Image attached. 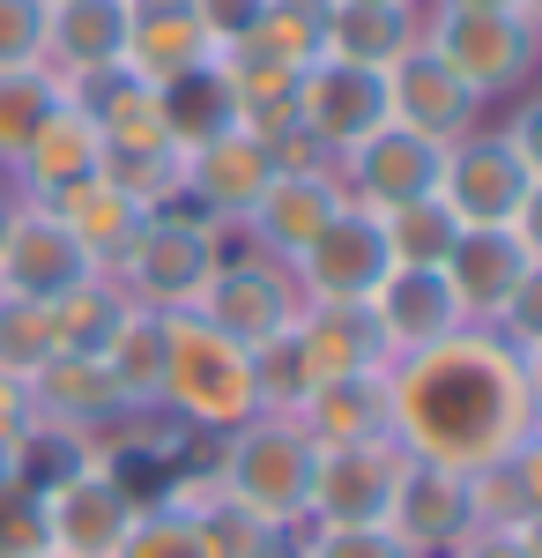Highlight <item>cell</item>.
<instances>
[{"label":"cell","instance_id":"cell-1","mask_svg":"<svg viewBox=\"0 0 542 558\" xmlns=\"http://www.w3.org/2000/svg\"><path fill=\"white\" fill-rule=\"evenodd\" d=\"M386 410H394L402 454L476 470V462L535 439L542 380H535V357L520 343H505L498 328H460L446 343L386 365Z\"/></svg>","mask_w":542,"mask_h":558},{"label":"cell","instance_id":"cell-2","mask_svg":"<svg viewBox=\"0 0 542 558\" xmlns=\"http://www.w3.org/2000/svg\"><path fill=\"white\" fill-rule=\"evenodd\" d=\"M157 410H171L186 432H238L260 417V380H252V350L215 336L201 313H164V387Z\"/></svg>","mask_w":542,"mask_h":558},{"label":"cell","instance_id":"cell-3","mask_svg":"<svg viewBox=\"0 0 542 558\" xmlns=\"http://www.w3.org/2000/svg\"><path fill=\"white\" fill-rule=\"evenodd\" d=\"M312 462H320V447L297 432V417H283V410H260V417H246L238 432H223V439H215L209 476L231 492V499H246L252 514L283 521V529H305Z\"/></svg>","mask_w":542,"mask_h":558},{"label":"cell","instance_id":"cell-4","mask_svg":"<svg viewBox=\"0 0 542 558\" xmlns=\"http://www.w3.org/2000/svg\"><path fill=\"white\" fill-rule=\"evenodd\" d=\"M423 45H431L483 105H498V97H520V89H528L542 31H535V15H505V8H439V0H423Z\"/></svg>","mask_w":542,"mask_h":558},{"label":"cell","instance_id":"cell-5","mask_svg":"<svg viewBox=\"0 0 542 558\" xmlns=\"http://www.w3.org/2000/svg\"><path fill=\"white\" fill-rule=\"evenodd\" d=\"M215 260H223V223H209V216H194L178 202V209H157L141 223V239L126 246V260L112 276H120L126 299L149 305V313H194Z\"/></svg>","mask_w":542,"mask_h":558},{"label":"cell","instance_id":"cell-6","mask_svg":"<svg viewBox=\"0 0 542 558\" xmlns=\"http://www.w3.org/2000/svg\"><path fill=\"white\" fill-rule=\"evenodd\" d=\"M439 202L454 209L460 231L476 223H528L535 231V209H542V165H528L505 128H483L446 142V165H439Z\"/></svg>","mask_w":542,"mask_h":558},{"label":"cell","instance_id":"cell-7","mask_svg":"<svg viewBox=\"0 0 542 558\" xmlns=\"http://www.w3.org/2000/svg\"><path fill=\"white\" fill-rule=\"evenodd\" d=\"M297 276H291V260H275V254H260V246H223V260H215V276L201 283V299H194V313L209 320L215 336H231L238 350H268V343H283L291 336V320H297Z\"/></svg>","mask_w":542,"mask_h":558},{"label":"cell","instance_id":"cell-8","mask_svg":"<svg viewBox=\"0 0 542 558\" xmlns=\"http://www.w3.org/2000/svg\"><path fill=\"white\" fill-rule=\"evenodd\" d=\"M38 499H45V544L67 551V558H120L134 514L149 507V499L126 484V470L112 462V454H97L89 470L45 484Z\"/></svg>","mask_w":542,"mask_h":558},{"label":"cell","instance_id":"cell-9","mask_svg":"<svg viewBox=\"0 0 542 558\" xmlns=\"http://www.w3.org/2000/svg\"><path fill=\"white\" fill-rule=\"evenodd\" d=\"M386 231H379L372 209H357V202H342V209L320 223V239L291 260L297 276V299L305 305H365L386 283Z\"/></svg>","mask_w":542,"mask_h":558},{"label":"cell","instance_id":"cell-10","mask_svg":"<svg viewBox=\"0 0 542 558\" xmlns=\"http://www.w3.org/2000/svg\"><path fill=\"white\" fill-rule=\"evenodd\" d=\"M535 276H542V239L528 223H476V231H460L454 254H446V283H454L460 313L476 328H491Z\"/></svg>","mask_w":542,"mask_h":558},{"label":"cell","instance_id":"cell-11","mask_svg":"<svg viewBox=\"0 0 542 558\" xmlns=\"http://www.w3.org/2000/svg\"><path fill=\"white\" fill-rule=\"evenodd\" d=\"M439 165H446L439 142H423V134L386 120V128L365 134L349 157H334V179H342V194H349L357 209L386 216V209H409V202H431V194H439Z\"/></svg>","mask_w":542,"mask_h":558},{"label":"cell","instance_id":"cell-12","mask_svg":"<svg viewBox=\"0 0 542 558\" xmlns=\"http://www.w3.org/2000/svg\"><path fill=\"white\" fill-rule=\"evenodd\" d=\"M297 128L320 142V157H349L365 134L386 128V75L349 68V60H312L297 75Z\"/></svg>","mask_w":542,"mask_h":558},{"label":"cell","instance_id":"cell-13","mask_svg":"<svg viewBox=\"0 0 542 558\" xmlns=\"http://www.w3.org/2000/svg\"><path fill=\"white\" fill-rule=\"evenodd\" d=\"M342 202H349V194H342L334 165H275V179L260 186V202L246 209L238 231H246V246H260V254L297 260Z\"/></svg>","mask_w":542,"mask_h":558},{"label":"cell","instance_id":"cell-14","mask_svg":"<svg viewBox=\"0 0 542 558\" xmlns=\"http://www.w3.org/2000/svg\"><path fill=\"white\" fill-rule=\"evenodd\" d=\"M386 120L446 149V142L483 128V97L460 83L431 45H417V52H402V60L386 68Z\"/></svg>","mask_w":542,"mask_h":558},{"label":"cell","instance_id":"cell-15","mask_svg":"<svg viewBox=\"0 0 542 558\" xmlns=\"http://www.w3.org/2000/svg\"><path fill=\"white\" fill-rule=\"evenodd\" d=\"M164 507H178V514H186V529H194L201 558H297V529L252 514L246 499H231L209 470L178 476V484L164 492Z\"/></svg>","mask_w":542,"mask_h":558},{"label":"cell","instance_id":"cell-16","mask_svg":"<svg viewBox=\"0 0 542 558\" xmlns=\"http://www.w3.org/2000/svg\"><path fill=\"white\" fill-rule=\"evenodd\" d=\"M402 447L394 439H365V447H334L312 462V499L305 521L320 529H349V521H386L394 507V484H402Z\"/></svg>","mask_w":542,"mask_h":558},{"label":"cell","instance_id":"cell-17","mask_svg":"<svg viewBox=\"0 0 542 558\" xmlns=\"http://www.w3.org/2000/svg\"><path fill=\"white\" fill-rule=\"evenodd\" d=\"M97 276V260L67 239V223L38 202H15V223H8V254H0V291H15V299H67L75 283Z\"/></svg>","mask_w":542,"mask_h":558},{"label":"cell","instance_id":"cell-18","mask_svg":"<svg viewBox=\"0 0 542 558\" xmlns=\"http://www.w3.org/2000/svg\"><path fill=\"white\" fill-rule=\"evenodd\" d=\"M23 395H30V417H38V425L75 432V439H97V447H104V432H120L126 417H134L126 395H120V380L104 373V357H83V350H60Z\"/></svg>","mask_w":542,"mask_h":558},{"label":"cell","instance_id":"cell-19","mask_svg":"<svg viewBox=\"0 0 542 558\" xmlns=\"http://www.w3.org/2000/svg\"><path fill=\"white\" fill-rule=\"evenodd\" d=\"M365 305H372V320H379L386 357H417V350L446 343V336H460V328H476V320L460 313L446 268H386V283H379Z\"/></svg>","mask_w":542,"mask_h":558},{"label":"cell","instance_id":"cell-20","mask_svg":"<svg viewBox=\"0 0 542 558\" xmlns=\"http://www.w3.org/2000/svg\"><path fill=\"white\" fill-rule=\"evenodd\" d=\"M386 529L409 544L417 558H446L476 529L468 514V470H446V462H402V484H394V507H386Z\"/></svg>","mask_w":542,"mask_h":558},{"label":"cell","instance_id":"cell-21","mask_svg":"<svg viewBox=\"0 0 542 558\" xmlns=\"http://www.w3.org/2000/svg\"><path fill=\"white\" fill-rule=\"evenodd\" d=\"M275 179V157H268V142H252L246 128H231V134H215L209 149H194L186 157V209L194 216H209V223H246V209L260 202V186Z\"/></svg>","mask_w":542,"mask_h":558},{"label":"cell","instance_id":"cell-22","mask_svg":"<svg viewBox=\"0 0 542 558\" xmlns=\"http://www.w3.org/2000/svg\"><path fill=\"white\" fill-rule=\"evenodd\" d=\"M291 357L305 365V387L312 380H349V373H386L394 357L379 343L372 305H297L291 320Z\"/></svg>","mask_w":542,"mask_h":558},{"label":"cell","instance_id":"cell-23","mask_svg":"<svg viewBox=\"0 0 542 558\" xmlns=\"http://www.w3.org/2000/svg\"><path fill=\"white\" fill-rule=\"evenodd\" d=\"M215 45L209 31L194 23V8L186 0H126V75L149 89L178 83V75H194V68H209Z\"/></svg>","mask_w":542,"mask_h":558},{"label":"cell","instance_id":"cell-24","mask_svg":"<svg viewBox=\"0 0 542 558\" xmlns=\"http://www.w3.org/2000/svg\"><path fill=\"white\" fill-rule=\"evenodd\" d=\"M297 432L334 454V447H365V439H394V410H386V373H349V380H312L297 395Z\"/></svg>","mask_w":542,"mask_h":558},{"label":"cell","instance_id":"cell-25","mask_svg":"<svg viewBox=\"0 0 542 558\" xmlns=\"http://www.w3.org/2000/svg\"><path fill=\"white\" fill-rule=\"evenodd\" d=\"M97 165H104V134L89 128L75 105H60V112L30 134V149L8 165V186H15V202H52V194L97 179Z\"/></svg>","mask_w":542,"mask_h":558},{"label":"cell","instance_id":"cell-26","mask_svg":"<svg viewBox=\"0 0 542 558\" xmlns=\"http://www.w3.org/2000/svg\"><path fill=\"white\" fill-rule=\"evenodd\" d=\"M126 60V0H52L45 8V68L60 83Z\"/></svg>","mask_w":542,"mask_h":558},{"label":"cell","instance_id":"cell-27","mask_svg":"<svg viewBox=\"0 0 542 558\" xmlns=\"http://www.w3.org/2000/svg\"><path fill=\"white\" fill-rule=\"evenodd\" d=\"M423 45V8L409 0H334L328 15V52L320 60H349V68H372L386 75L402 52Z\"/></svg>","mask_w":542,"mask_h":558},{"label":"cell","instance_id":"cell-28","mask_svg":"<svg viewBox=\"0 0 542 558\" xmlns=\"http://www.w3.org/2000/svg\"><path fill=\"white\" fill-rule=\"evenodd\" d=\"M38 209L60 216V223H67V239H75L104 276L126 260V246H134V239H141V223H149V209H134L120 186H104V179H83V186L52 194V202H38Z\"/></svg>","mask_w":542,"mask_h":558},{"label":"cell","instance_id":"cell-29","mask_svg":"<svg viewBox=\"0 0 542 558\" xmlns=\"http://www.w3.org/2000/svg\"><path fill=\"white\" fill-rule=\"evenodd\" d=\"M468 514L476 529H542V439L468 470Z\"/></svg>","mask_w":542,"mask_h":558},{"label":"cell","instance_id":"cell-30","mask_svg":"<svg viewBox=\"0 0 542 558\" xmlns=\"http://www.w3.org/2000/svg\"><path fill=\"white\" fill-rule=\"evenodd\" d=\"M157 120H164V142L178 157H194V149H209L215 134L238 128V112H231V89L215 68H194V75H178V83L157 89Z\"/></svg>","mask_w":542,"mask_h":558},{"label":"cell","instance_id":"cell-31","mask_svg":"<svg viewBox=\"0 0 542 558\" xmlns=\"http://www.w3.org/2000/svg\"><path fill=\"white\" fill-rule=\"evenodd\" d=\"M104 186H120L134 209H178V194H186V157L171 149L164 134H149V142H104V165H97Z\"/></svg>","mask_w":542,"mask_h":558},{"label":"cell","instance_id":"cell-32","mask_svg":"<svg viewBox=\"0 0 542 558\" xmlns=\"http://www.w3.org/2000/svg\"><path fill=\"white\" fill-rule=\"evenodd\" d=\"M60 105H67V83H60L45 60H30V68H0V172L30 149V134H38Z\"/></svg>","mask_w":542,"mask_h":558},{"label":"cell","instance_id":"cell-33","mask_svg":"<svg viewBox=\"0 0 542 558\" xmlns=\"http://www.w3.org/2000/svg\"><path fill=\"white\" fill-rule=\"evenodd\" d=\"M134 313V299L120 291V276H89V283H75L67 299H52V336H60V350H83V357H104V343L120 336V320Z\"/></svg>","mask_w":542,"mask_h":558},{"label":"cell","instance_id":"cell-34","mask_svg":"<svg viewBox=\"0 0 542 558\" xmlns=\"http://www.w3.org/2000/svg\"><path fill=\"white\" fill-rule=\"evenodd\" d=\"M104 373L120 380L126 410H157V387H164V313L134 305L120 320V336L104 343Z\"/></svg>","mask_w":542,"mask_h":558},{"label":"cell","instance_id":"cell-35","mask_svg":"<svg viewBox=\"0 0 542 558\" xmlns=\"http://www.w3.org/2000/svg\"><path fill=\"white\" fill-rule=\"evenodd\" d=\"M60 357V336H52V305L38 299H15V291H0V380L30 387Z\"/></svg>","mask_w":542,"mask_h":558},{"label":"cell","instance_id":"cell-36","mask_svg":"<svg viewBox=\"0 0 542 558\" xmlns=\"http://www.w3.org/2000/svg\"><path fill=\"white\" fill-rule=\"evenodd\" d=\"M379 231H386V260L394 268H446V254H454V239H460L454 209L439 194L431 202H409V209H386Z\"/></svg>","mask_w":542,"mask_h":558},{"label":"cell","instance_id":"cell-37","mask_svg":"<svg viewBox=\"0 0 542 558\" xmlns=\"http://www.w3.org/2000/svg\"><path fill=\"white\" fill-rule=\"evenodd\" d=\"M328 15H334V0H268L260 38L275 45L291 68H312V60L328 52Z\"/></svg>","mask_w":542,"mask_h":558},{"label":"cell","instance_id":"cell-38","mask_svg":"<svg viewBox=\"0 0 542 558\" xmlns=\"http://www.w3.org/2000/svg\"><path fill=\"white\" fill-rule=\"evenodd\" d=\"M297 558H417L386 521H349V529H320L305 521L297 529Z\"/></svg>","mask_w":542,"mask_h":558},{"label":"cell","instance_id":"cell-39","mask_svg":"<svg viewBox=\"0 0 542 558\" xmlns=\"http://www.w3.org/2000/svg\"><path fill=\"white\" fill-rule=\"evenodd\" d=\"M30 551H45V499L38 484L0 476V558H30Z\"/></svg>","mask_w":542,"mask_h":558},{"label":"cell","instance_id":"cell-40","mask_svg":"<svg viewBox=\"0 0 542 558\" xmlns=\"http://www.w3.org/2000/svg\"><path fill=\"white\" fill-rule=\"evenodd\" d=\"M120 558H201V544H194L186 514L157 499V507H141V514H134V529H126Z\"/></svg>","mask_w":542,"mask_h":558},{"label":"cell","instance_id":"cell-41","mask_svg":"<svg viewBox=\"0 0 542 558\" xmlns=\"http://www.w3.org/2000/svg\"><path fill=\"white\" fill-rule=\"evenodd\" d=\"M45 60V0H0V68Z\"/></svg>","mask_w":542,"mask_h":558},{"label":"cell","instance_id":"cell-42","mask_svg":"<svg viewBox=\"0 0 542 558\" xmlns=\"http://www.w3.org/2000/svg\"><path fill=\"white\" fill-rule=\"evenodd\" d=\"M194 8V23L209 31V45H238L260 31V15H268V0H186Z\"/></svg>","mask_w":542,"mask_h":558},{"label":"cell","instance_id":"cell-43","mask_svg":"<svg viewBox=\"0 0 542 558\" xmlns=\"http://www.w3.org/2000/svg\"><path fill=\"white\" fill-rule=\"evenodd\" d=\"M446 558H542L535 529H468Z\"/></svg>","mask_w":542,"mask_h":558},{"label":"cell","instance_id":"cell-44","mask_svg":"<svg viewBox=\"0 0 542 558\" xmlns=\"http://www.w3.org/2000/svg\"><path fill=\"white\" fill-rule=\"evenodd\" d=\"M30 425H38V417H30V395H23L15 380H0V476L15 470V454H23Z\"/></svg>","mask_w":542,"mask_h":558},{"label":"cell","instance_id":"cell-45","mask_svg":"<svg viewBox=\"0 0 542 558\" xmlns=\"http://www.w3.org/2000/svg\"><path fill=\"white\" fill-rule=\"evenodd\" d=\"M505 142H513L528 165H542V112H535V105H520V112L505 120Z\"/></svg>","mask_w":542,"mask_h":558},{"label":"cell","instance_id":"cell-46","mask_svg":"<svg viewBox=\"0 0 542 558\" xmlns=\"http://www.w3.org/2000/svg\"><path fill=\"white\" fill-rule=\"evenodd\" d=\"M439 8H505V15H535V0H439Z\"/></svg>","mask_w":542,"mask_h":558},{"label":"cell","instance_id":"cell-47","mask_svg":"<svg viewBox=\"0 0 542 558\" xmlns=\"http://www.w3.org/2000/svg\"><path fill=\"white\" fill-rule=\"evenodd\" d=\"M8 223H15V194H0V254H8Z\"/></svg>","mask_w":542,"mask_h":558},{"label":"cell","instance_id":"cell-48","mask_svg":"<svg viewBox=\"0 0 542 558\" xmlns=\"http://www.w3.org/2000/svg\"><path fill=\"white\" fill-rule=\"evenodd\" d=\"M30 558H67V551H52V544H45V551H30Z\"/></svg>","mask_w":542,"mask_h":558},{"label":"cell","instance_id":"cell-49","mask_svg":"<svg viewBox=\"0 0 542 558\" xmlns=\"http://www.w3.org/2000/svg\"><path fill=\"white\" fill-rule=\"evenodd\" d=\"M409 8H423V0H409Z\"/></svg>","mask_w":542,"mask_h":558},{"label":"cell","instance_id":"cell-50","mask_svg":"<svg viewBox=\"0 0 542 558\" xmlns=\"http://www.w3.org/2000/svg\"><path fill=\"white\" fill-rule=\"evenodd\" d=\"M45 8H52V0H45Z\"/></svg>","mask_w":542,"mask_h":558}]
</instances>
